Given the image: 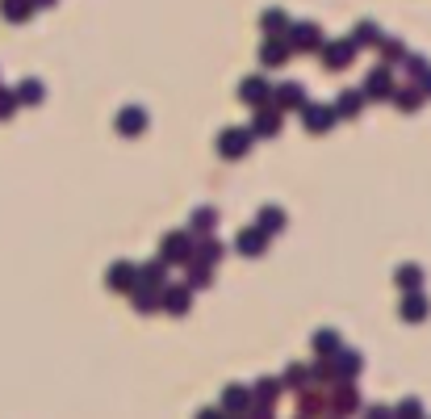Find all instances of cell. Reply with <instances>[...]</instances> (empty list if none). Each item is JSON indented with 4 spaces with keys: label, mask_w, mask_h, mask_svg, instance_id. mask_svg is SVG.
I'll return each mask as SVG.
<instances>
[{
    "label": "cell",
    "mask_w": 431,
    "mask_h": 419,
    "mask_svg": "<svg viewBox=\"0 0 431 419\" xmlns=\"http://www.w3.org/2000/svg\"><path fill=\"white\" fill-rule=\"evenodd\" d=\"M130 281H134L130 264H113V273H109V285H130Z\"/></svg>",
    "instance_id": "cell-5"
},
{
    "label": "cell",
    "mask_w": 431,
    "mask_h": 419,
    "mask_svg": "<svg viewBox=\"0 0 431 419\" xmlns=\"http://www.w3.org/2000/svg\"><path fill=\"white\" fill-rule=\"evenodd\" d=\"M143 281H163V269H159V264H147V273H143Z\"/></svg>",
    "instance_id": "cell-12"
},
{
    "label": "cell",
    "mask_w": 431,
    "mask_h": 419,
    "mask_svg": "<svg viewBox=\"0 0 431 419\" xmlns=\"http://www.w3.org/2000/svg\"><path fill=\"white\" fill-rule=\"evenodd\" d=\"M184 306H189V294H184V290H172V294H168V311H176V315H180Z\"/></svg>",
    "instance_id": "cell-6"
},
{
    "label": "cell",
    "mask_w": 431,
    "mask_h": 419,
    "mask_svg": "<svg viewBox=\"0 0 431 419\" xmlns=\"http://www.w3.org/2000/svg\"><path fill=\"white\" fill-rule=\"evenodd\" d=\"M243 399H247L243 390H231V395H226V407H231V411H239V407H243Z\"/></svg>",
    "instance_id": "cell-11"
},
{
    "label": "cell",
    "mask_w": 431,
    "mask_h": 419,
    "mask_svg": "<svg viewBox=\"0 0 431 419\" xmlns=\"http://www.w3.org/2000/svg\"><path fill=\"white\" fill-rule=\"evenodd\" d=\"M339 101H344V105H339V109H344V113H352V109H360V97H356V92H344V97H339Z\"/></svg>",
    "instance_id": "cell-10"
},
{
    "label": "cell",
    "mask_w": 431,
    "mask_h": 419,
    "mask_svg": "<svg viewBox=\"0 0 431 419\" xmlns=\"http://www.w3.org/2000/svg\"><path fill=\"white\" fill-rule=\"evenodd\" d=\"M306 122L319 130V126H327V122H331V113H327V109H310V113H306Z\"/></svg>",
    "instance_id": "cell-9"
},
{
    "label": "cell",
    "mask_w": 431,
    "mask_h": 419,
    "mask_svg": "<svg viewBox=\"0 0 431 419\" xmlns=\"http://www.w3.org/2000/svg\"><path fill=\"white\" fill-rule=\"evenodd\" d=\"M314 344H319V353H323V348H327V353H331V348H335V336H331V332H323V336H319V340H314Z\"/></svg>",
    "instance_id": "cell-13"
},
{
    "label": "cell",
    "mask_w": 431,
    "mask_h": 419,
    "mask_svg": "<svg viewBox=\"0 0 431 419\" xmlns=\"http://www.w3.org/2000/svg\"><path fill=\"white\" fill-rule=\"evenodd\" d=\"M117 130H126V134H134V130H143V113H138V109H130V113H122V118H117Z\"/></svg>",
    "instance_id": "cell-2"
},
{
    "label": "cell",
    "mask_w": 431,
    "mask_h": 419,
    "mask_svg": "<svg viewBox=\"0 0 431 419\" xmlns=\"http://www.w3.org/2000/svg\"><path fill=\"white\" fill-rule=\"evenodd\" d=\"M243 97H247L251 105H260V97H264V84H256V80H247V84H243Z\"/></svg>",
    "instance_id": "cell-7"
},
{
    "label": "cell",
    "mask_w": 431,
    "mask_h": 419,
    "mask_svg": "<svg viewBox=\"0 0 431 419\" xmlns=\"http://www.w3.org/2000/svg\"><path fill=\"white\" fill-rule=\"evenodd\" d=\"M264 248V231H243V252L251 256V252H260Z\"/></svg>",
    "instance_id": "cell-4"
},
{
    "label": "cell",
    "mask_w": 431,
    "mask_h": 419,
    "mask_svg": "<svg viewBox=\"0 0 431 419\" xmlns=\"http://www.w3.org/2000/svg\"><path fill=\"white\" fill-rule=\"evenodd\" d=\"M402 315H407V319L415 323V319H423V315H428V302H423V298H407V306H402Z\"/></svg>",
    "instance_id": "cell-3"
},
{
    "label": "cell",
    "mask_w": 431,
    "mask_h": 419,
    "mask_svg": "<svg viewBox=\"0 0 431 419\" xmlns=\"http://www.w3.org/2000/svg\"><path fill=\"white\" fill-rule=\"evenodd\" d=\"M247 147V130H226V139H218V151H226V155H239Z\"/></svg>",
    "instance_id": "cell-1"
},
{
    "label": "cell",
    "mask_w": 431,
    "mask_h": 419,
    "mask_svg": "<svg viewBox=\"0 0 431 419\" xmlns=\"http://www.w3.org/2000/svg\"><path fill=\"white\" fill-rule=\"evenodd\" d=\"M281 105H302V88H281Z\"/></svg>",
    "instance_id": "cell-8"
}]
</instances>
